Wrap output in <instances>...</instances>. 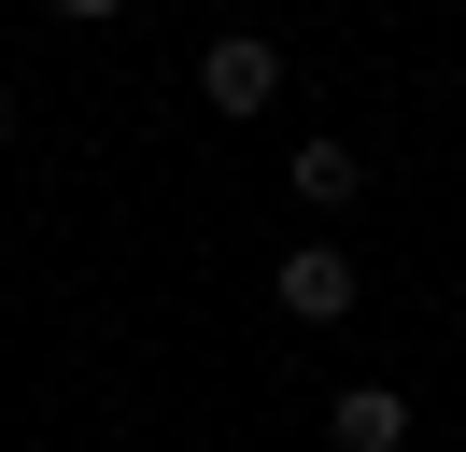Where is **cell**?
Here are the masks:
<instances>
[{
  "label": "cell",
  "mask_w": 466,
  "mask_h": 452,
  "mask_svg": "<svg viewBox=\"0 0 466 452\" xmlns=\"http://www.w3.org/2000/svg\"><path fill=\"white\" fill-rule=\"evenodd\" d=\"M268 297H283V325H353V297H368V269H353V241H325V226H311V241H297L283 254V269H268Z\"/></svg>",
  "instance_id": "obj_1"
},
{
  "label": "cell",
  "mask_w": 466,
  "mask_h": 452,
  "mask_svg": "<svg viewBox=\"0 0 466 452\" xmlns=\"http://www.w3.org/2000/svg\"><path fill=\"white\" fill-rule=\"evenodd\" d=\"M198 99H212V113H268V99H283V43H268V28L198 43Z\"/></svg>",
  "instance_id": "obj_2"
},
{
  "label": "cell",
  "mask_w": 466,
  "mask_h": 452,
  "mask_svg": "<svg viewBox=\"0 0 466 452\" xmlns=\"http://www.w3.org/2000/svg\"><path fill=\"white\" fill-rule=\"evenodd\" d=\"M325 452H410V396L396 382H339L325 396Z\"/></svg>",
  "instance_id": "obj_3"
},
{
  "label": "cell",
  "mask_w": 466,
  "mask_h": 452,
  "mask_svg": "<svg viewBox=\"0 0 466 452\" xmlns=\"http://www.w3.org/2000/svg\"><path fill=\"white\" fill-rule=\"evenodd\" d=\"M283 184H297V212H353V198H368V156H353L339 128H311V141L283 156Z\"/></svg>",
  "instance_id": "obj_4"
},
{
  "label": "cell",
  "mask_w": 466,
  "mask_h": 452,
  "mask_svg": "<svg viewBox=\"0 0 466 452\" xmlns=\"http://www.w3.org/2000/svg\"><path fill=\"white\" fill-rule=\"evenodd\" d=\"M0 156H15V99H0Z\"/></svg>",
  "instance_id": "obj_5"
},
{
  "label": "cell",
  "mask_w": 466,
  "mask_h": 452,
  "mask_svg": "<svg viewBox=\"0 0 466 452\" xmlns=\"http://www.w3.org/2000/svg\"><path fill=\"white\" fill-rule=\"evenodd\" d=\"M452 452H466V424H452Z\"/></svg>",
  "instance_id": "obj_6"
}]
</instances>
